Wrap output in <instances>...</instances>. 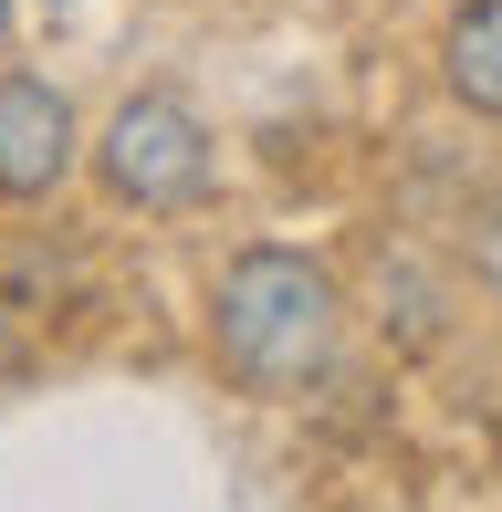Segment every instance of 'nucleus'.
Here are the masks:
<instances>
[{
    "label": "nucleus",
    "instance_id": "5",
    "mask_svg": "<svg viewBox=\"0 0 502 512\" xmlns=\"http://www.w3.org/2000/svg\"><path fill=\"white\" fill-rule=\"evenodd\" d=\"M482 283L502 293V220H482Z\"/></svg>",
    "mask_w": 502,
    "mask_h": 512
},
{
    "label": "nucleus",
    "instance_id": "2",
    "mask_svg": "<svg viewBox=\"0 0 502 512\" xmlns=\"http://www.w3.org/2000/svg\"><path fill=\"white\" fill-rule=\"evenodd\" d=\"M95 168L105 189H116L126 209H147V220H168V209H199L210 199V126H199L189 95H126L116 115H105L95 136Z\"/></svg>",
    "mask_w": 502,
    "mask_h": 512
},
{
    "label": "nucleus",
    "instance_id": "1",
    "mask_svg": "<svg viewBox=\"0 0 502 512\" xmlns=\"http://www.w3.org/2000/svg\"><path fill=\"white\" fill-rule=\"evenodd\" d=\"M346 345V293H335L325 262L304 251H241L210 293V356L231 366L251 398H304L314 377L335 366Z\"/></svg>",
    "mask_w": 502,
    "mask_h": 512
},
{
    "label": "nucleus",
    "instance_id": "4",
    "mask_svg": "<svg viewBox=\"0 0 502 512\" xmlns=\"http://www.w3.org/2000/svg\"><path fill=\"white\" fill-rule=\"evenodd\" d=\"M440 84L471 115H502V0H461L440 32Z\"/></svg>",
    "mask_w": 502,
    "mask_h": 512
},
{
    "label": "nucleus",
    "instance_id": "7",
    "mask_svg": "<svg viewBox=\"0 0 502 512\" xmlns=\"http://www.w3.org/2000/svg\"><path fill=\"white\" fill-rule=\"evenodd\" d=\"M0 21H11V0H0Z\"/></svg>",
    "mask_w": 502,
    "mask_h": 512
},
{
    "label": "nucleus",
    "instance_id": "3",
    "mask_svg": "<svg viewBox=\"0 0 502 512\" xmlns=\"http://www.w3.org/2000/svg\"><path fill=\"white\" fill-rule=\"evenodd\" d=\"M63 178H74V105L42 74H11L0 84V189L11 199H53Z\"/></svg>",
    "mask_w": 502,
    "mask_h": 512
},
{
    "label": "nucleus",
    "instance_id": "6",
    "mask_svg": "<svg viewBox=\"0 0 502 512\" xmlns=\"http://www.w3.org/2000/svg\"><path fill=\"white\" fill-rule=\"evenodd\" d=\"M21 366H32V356H21V335H11V324H0V387H11Z\"/></svg>",
    "mask_w": 502,
    "mask_h": 512
}]
</instances>
